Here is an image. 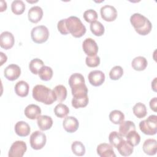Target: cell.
<instances>
[{"label":"cell","instance_id":"cell-1","mask_svg":"<svg viewBox=\"0 0 157 157\" xmlns=\"http://www.w3.org/2000/svg\"><path fill=\"white\" fill-rule=\"evenodd\" d=\"M33 97L37 101L49 105L56 101L53 91L43 85H36L33 89Z\"/></svg>","mask_w":157,"mask_h":157},{"label":"cell","instance_id":"cell-2","mask_svg":"<svg viewBox=\"0 0 157 157\" xmlns=\"http://www.w3.org/2000/svg\"><path fill=\"white\" fill-rule=\"evenodd\" d=\"M130 21L135 31L140 35L145 36L151 30L152 25L150 21L143 15L135 13L130 17Z\"/></svg>","mask_w":157,"mask_h":157},{"label":"cell","instance_id":"cell-3","mask_svg":"<svg viewBox=\"0 0 157 157\" xmlns=\"http://www.w3.org/2000/svg\"><path fill=\"white\" fill-rule=\"evenodd\" d=\"M66 28L74 37H80L86 33V27L80 19L75 16H71L66 18Z\"/></svg>","mask_w":157,"mask_h":157},{"label":"cell","instance_id":"cell-4","mask_svg":"<svg viewBox=\"0 0 157 157\" xmlns=\"http://www.w3.org/2000/svg\"><path fill=\"white\" fill-rule=\"evenodd\" d=\"M140 131L146 135H155L157 132V116L150 115L146 120L139 123Z\"/></svg>","mask_w":157,"mask_h":157},{"label":"cell","instance_id":"cell-5","mask_svg":"<svg viewBox=\"0 0 157 157\" xmlns=\"http://www.w3.org/2000/svg\"><path fill=\"white\" fill-rule=\"evenodd\" d=\"M31 36L35 43L41 44L47 40L49 36V31L44 25L37 26L31 30Z\"/></svg>","mask_w":157,"mask_h":157},{"label":"cell","instance_id":"cell-6","mask_svg":"<svg viewBox=\"0 0 157 157\" xmlns=\"http://www.w3.org/2000/svg\"><path fill=\"white\" fill-rule=\"evenodd\" d=\"M46 141L47 138L45 134L39 131H36L33 132L29 139L31 147L34 150L42 148L45 146Z\"/></svg>","mask_w":157,"mask_h":157},{"label":"cell","instance_id":"cell-7","mask_svg":"<svg viewBox=\"0 0 157 157\" xmlns=\"http://www.w3.org/2000/svg\"><path fill=\"white\" fill-rule=\"evenodd\" d=\"M27 150L26 143L22 140L14 142L9 151V157H22Z\"/></svg>","mask_w":157,"mask_h":157},{"label":"cell","instance_id":"cell-8","mask_svg":"<svg viewBox=\"0 0 157 157\" xmlns=\"http://www.w3.org/2000/svg\"><path fill=\"white\" fill-rule=\"evenodd\" d=\"M101 15L103 20L107 21H114L117 17L116 9L110 5H105L101 8Z\"/></svg>","mask_w":157,"mask_h":157},{"label":"cell","instance_id":"cell-9","mask_svg":"<svg viewBox=\"0 0 157 157\" xmlns=\"http://www.w3.org/2000/svg\"><path fill=\"white\" fill-rule=\"evenodd\" d=\"M82 48L84 52L88 56L96 55L98 52V46L96 41L92 38H86L82 44Z\"/></svg>","mask_w":157,"mask_h":157},{"label":"cell","instance_id":"cell-10","mask_svg":"<svg viewBox=\"0 0 157 157\" xmlns=\"http://www.w3.org/2000/svg\"><path fill=\"white\" fill-rule=\"evenodd\" d=\"M4 74L7 80L13 81L20 77L21 74V69L18 65L11 64L5 68Z\"/></svg>","mask_w":157,"mask_h":157},{"label":"cell","instance_id":"cell-11","mask_svg":"<svg viewBox=\"0 0 157 157\" xmlns=\"http://www.w3.org/2000/svg\"><path fill=\"white\" fill-rule=\"evenodd\" d=\"M88 78L90 83L92 85L98 86L104 83L105 80V74L101 71L94 70L89 73Z\"/></svg>","mask_w":157,"mask_h":157},{"label":"cell","instance_id":"cell-12","mask_svg":"<svg viewBox=\"0 0 157 157\" xmlns=\"http://www.w3.org/2000/svg\"><path fill=\"white\" fill-rule=\"evenodd\" d=\"M15 39L13 34L9 31L2 32L0 36V45L2 48L8 50L11 48L14 44Z\"/></svg>","mask_w":157,"mask_h":157},{"label":"cell","instance_id":"cell-13","mask_svg":"<svg viewBox=\"0 0 157 157\" xmlns=\"http://www.w3.org/2000/svg\"><path fill=\"white\" fill-rule=\"evenodd\" d=\"M64 129L68 132H74L78 128V121L76 118L72 116L66 117L63 121Z\"/></svg>","mask_w":157,"mask_h":157},{"label":"cell","instance_id":"cell-14","mask_svg":"<svg viewBox=\"0 0 157 157\" xmlns=\"http://www.w3.org/2000/svg\"><path fill=\"white\" fill-rule=\"evenodd\" d=\"M97 153L101 157H115L113 147L111 145L106 143H102L97 147Z\"/></svg>","mask_w":157,"mask_h":157},{"label":"cell","instance_id":"cell-15","mask_svg":"<svg viewBox=\"0 0 157 157\" xmlns=\"http://www.w3.org/2000/svg\"><path fill=\"white\" fill-rule=\"evenodd\" d=\"M28 19L31 22L36 23L39 22L43 17L42 9L38 6H33L28 10Z\"/></svg>","mask_w":157,"mask_h":157},{"label":"cell","instance_id":"cell-16","mask_svg":"<svg viewBox=\"0 0 157 157\" xmlns=\"http://www.w3.org/2000/svg\"><path fill=\"white\" fill-rule=\"evenodd\" d=\"M24 112L27 118L31 120H34L37 118L40 115L41 109L37 105L31 104L26 107Z\"/></svg>","mask_w":157,"mask_h":157},{"label":"cell","instance_id":"cell-17","mask_svg":"<svg viewBox=\"0 0 157 157\" xmlns=\"http://www.w3.org/2000/svg\"><path fill=\"white\" fill-rule=\"evenodd\" d=\"M145 153L148 155H155L157 151V142L154 139H147L142 146Z\"/></svg>","mask_w":157,"mask_h":157},{"label":"cell","instance_id":"cell-18","mask_svg":"<svg viewBox=\"0 0 157 157\" xmlns=\"http://www.w3.org/2000/svg\"><path fill=\"white\" fill-rule=\"evenodd\" d=\"M15 133L20 137H25L29 134L31 128L29 125L25 121H18L15 125Z\"/></svg>","mask_w":157,"mask_h":157},{"label":"cell","instance_id":"cell-19","mask_svg":"<svg viewBox=\"0 0 157 157\" xmlns=\"http://www.w3.org/2000/svg\"><path fill=\"white\" fill-rule=\"evenodd\" d=\"M37 123L41 131H45L51 128L53 125V120L49 116L40 115L37 118Z\"/></svg>","mask_w":157,"mask_h":157},{"label":"cell","instance_id":"cell-20","mask_svg":"<svg viewBox=\"0 0 157 157\" xmlns=\"http://www.w3.org/2000/svg\"><path fill=\"white\" fill-rule=\"evenodd\" d=\"M120 154L123 156H128L132 154L134 148L126 140L123 139L116 147Z\"/></svg>","mask_w":157,"mask_h":157},{"label":"cell","instance_id":"cell-21","mask_svg":"<svg viewBox=\"0 0 157 157\" xmlns=\"http://www.w3.org/2000/svg\"><path fill=\"white\" fill-rule=\"evenodd\" d=\"M29 86L28 83L24 81L20 80L15 85V92L20 97H25L28 94Z\"/></svg>","mask_w":157,"mask_h":157},{"label":"cell","instance_id":"cell-22","mask_svg":"<svg viewBox=\"0 0 157 157\" xmlns=\"http://www.w3.org/2000/svg\"><path fill=\"white\" fill-rule=\"evenodd\" d=\"M147 64V60L145 57L139 56L132 59L131 66L134 70L140 71L144 70L146 68Z\"/></svg>","mask_w":157,"mask_h":157},{"label":"cell","instance_id":"cell-23","mask_svg":"<svg viewBox=\"0 0 157 157\" xmlns=\"http://www.w3.org/2000/svg\"><path fill=\"white\" fill-rule=\"evenodd\" d=\"M136 130L135 124L131 121H123L119 126V133L122 137H126L127 134L132 131Z\"/></svg>","mask_w":157,"mask_h":157},{"label":"cell","instance_id":"cell-24","mask_svg":"<svg viewBox=\"0 0 157 157\" xmlns=\"http://www.w3.org/2000/svg\"><path fill=\"white\" fill-rule=\"evenodd\" d=\"M89 99L88 95L82 96H74L72 99V105L75 108L85 107L88 104Z\"/></svg>","mask_w":157,"mask_h":157},{"label":"cell","instance_id":"cell-25","mask_svg":"<svg viewBox=\"0 0 157 157\" xmlns=\"http://www.w3.org/2000/svg\"><path fill=\"white\" fill-rule=\"evenodd\" d=\"M55 96L56 98V100L58 102L64 101L67 96V89L63 85H56L53 90Z\"/></svg>","mask_w":157,"mask_h":157},{"label":"cell","instance_id":"cell-26","mask_svg":"<svg viewBox=\"0 0 157 157\" xmlns=\"http://www.w3.org/2000/svg\"><path fill=\"white\" fill-rule=\"evenodd\" d=\"M69 84L71 88L85 84L84 77L80 73H74L69 78Z\"/></svg>","mask_w":157,"mask_h":157},{"label":"cell","instance_id":"cell-27","mask_svg":"<svg viewBox=\"0 0 157 157\" xmlns=\"http://www.w3.org/2000/svg\"><path fill=\"white\" fill-rule=\"evenodd\" d=\"M127 142L132 147L137 145L140 141V136L136 130L129 131L126 136Z\"/></svg>","mask_w":157,"mask_h":157},{"label":"cell","instance_id":"cell-28","mask_svg":"<svg viewBox=\"0 0 157 157\" xmlns=\"http://www.w3.org/2000/svg\"><path fill=\"white\" fill-rule=\"evenodd\" d=\"M134 114L139 118H144L146 116L147 111L146 106L142 102L136 103L132 108Z\"/></svg>","mask_w":157,"mask_h":157},{"label":"cell","instance_id":"cell-29","mask_svg":"<svg viewBox=\"0 0 157 157\" xmlns=\"http://www.w3.org/2000/svg\"><path fill=\"white\" fill-rule=\"evenodd\" d=\"M109 119L114 124H120L124 120V115L120 110H114L110 112Z\"/></svg>","mask_w":157,"mask_h":157},{"label":"cell","instance_id":"cell-30","mask_svg":"<svg viewBox=\"0 0 157 157\" xmlns=\"http://www.w3.org/2000/svg\"><path fill=\"white\" fill-rule=\"evenodd\" d=\"M90 30L91 33L96 36H101L104 33V26L103 25L98 21H94L90 24Z\"/></svg>","mask_w":157,"mask_h":157},{"label":"cell","instance_id":"cell-31","mask_svg":"<svg viewBox=\"0 0 157 157\" xmlns=\"http://www.w3.org/2000/svg\"><path fill=\"white\" fill-rule=\"evenodd\" d=\"M44 66V63L40 59L34 58L29 64V68L34 74H38L40 69Z\"/></svg>","mask_w":157,"mask_h":157},{"label":"cell","instance_id":"cell-32","mask_svg":"<svg viewBox=\"0 0 157 157\" xmlns=\"http://www.w3.org/2000/svg\"><path fill=\"white\" fill-rule=\"evenodd\" d=\"M11 9L15 15H20L25 10V4L21 0H15L11 4Z\"/></svg>","mask_w":157,"mask_h":157},{"label":"cell","instance_id":"cell-33","mask_svg":"<svg viewBox=\"0 0 157 157\" xmlns=\"http://www.w3.org/2000/svg\"><path fill=\"white\" fill-rule=\"evenodd\" d=\"M38 74L41 80L48 81L50 80L53 76V70L49 66H44L39 71Z\"/></svg>","mask_w":157,"mask_h":157},{"label":"cell","instance_id":"cell-34","mask_svg":"<svg viewBox=\"0 0 157 157\" xmlns=\"http://www.w3.org/2000/svg\"><path fill=\"white\" fill-rule=\"evenodd\" d=\"M54 113L56 117L64 118L69 113V109L66 105L59 103L54 108Z\"/></svg>","mask_w":157,"mask_h":157},{"label":"cell","instance_id":"cell-35","mask_svg":"<svg viewBox=\"0 0 157 157\" xmlns=\"http://www.w3.org/2000/svg\"><path fill=\"white\" fill-rule=\"evenodd\" d=\"M71 149L76 156H83L85 153V148L83 144L80 141H74L71 145Z\"/></svg>","mask_w":157,"mask_h":157},{"label":"cell","instance_id":"cell-36","mask_svg":"<svg viewBox=\"0 0 157 157\" xmlns=\"http://www.w3.org/2000/svg\"><path fill=\"white\" fill-rule=\"evenodd\" d=\"M123 74V69L120 66H115L112 68L109 72V77L112 80H118Z\"/></svg>","mask_w":157,"mask_h":157},{"label":"cell","instance_id":"cell-37","mask_svg":"<svg viewBox=\"0 0 157 157\" xmlns=\"http://www.w3.org/2000/svg\"><path fill=\"white\" fill-rule=\"evenodd\" d=\"M123 139L119 132L117 131H112L109 136V140L110 144L114 147H117L118 144Z\"/></svg>","mask_w":157,"mask_h":157},{"label":"cell","instance_id":"cell-38","mask_svg":"<svg viewBox=\"0 0 157 157\" xmlns=\"http://www.w3.org/2000/svg\"><path fill=\"white\" fill-rule=\"evenodd\" d=\"M83 18L88 23H92L98 18V13L93 9H88L84 12Z\"/></svg>","mask_w":157,"mask_h":157},{"label":"cell","instance_id":"cell-39","mask_svg":"<svg viewBox=\"0 0 157 157\" xmlns=\"http://www.w3.org/2000/svg\"><path fill=\"white\" fill-rule=\"evenodd\" d=\"M85 62L86 65L90 67H94L99 66L100 64V58L98 56L94 55L93 56H86Z\"/></svg>","mask_w":157,"mask_h":157},{"label":"cell","instance_id":"cell-40","mask_svg":"<svg viewBox=\"0 0 157 157\" xmlns=\"http://www.w3.org/2000/svg\"><path fill=\"white\" fill-rule=\"evenodd\" d=\"M66 18L62 19L58 21V25H57V28H58V31L60 32L61 34H62L63 35H66L69 33V32L68 31V30L66 28Z\"/></svg>","mask_w":157,"mask_h":157},{"label":"cell","instance_id":"cell-41","mask_svg":"<svg viewBox=\"0 0 157 157\" xmlns=\"http://www.w3.org/2000/svg\"><path fill=\"white\" fill-rule=\"evenodd\" d=\"M150 107L154 112H156V98L155 97L150 101Z\"/></svg>","mask_w":157,"mask_h":157},{"label":"cell","instance_id":"cell-42","mask_svg":"<svg viewBox=\"0 0 157 157\" xmlns=\"http://www.w3.org/2000/svg\"><path fill=\"white\" fill-rule=\"evenodd\" d=\"M0 8L1 12H3L4 10H6V9H7V3L6 1H1V6H0Z\"/></svg>","mask_w":157,"mask_h":157},{"label":"cell","instance_id":"cell-43","mask_svg":"<svg viewBox=\"0 0 157 157\" xmlns=\"http://www.w3.org/2000/svg\"><path fill=\"white\" fill-rule=\"evenodd\" d=\"M0 54H1V66L3 64V63L4 62H6L7 61V56L6 55H4L2 52H0Z\"/></svg>","mask_w":157,"mask_h":157}]
</instances>
